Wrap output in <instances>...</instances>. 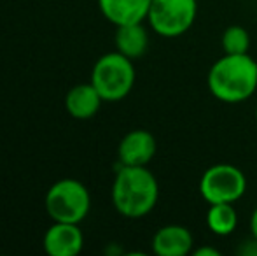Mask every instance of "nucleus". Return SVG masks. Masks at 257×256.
Returning <instances> with one entry per match:
<instances>
[{"mask_svg": "<svg viewBox=\"0 0 257 256\" xmlns=\"http://www.w3.org/2000/svg\"><path fill=\"white\" fill-rule=\"evenodd\" d=\"M194 256H220V251L213 246H201L196 251H193Z\"/></svg>", "mask_w": 257, "mask_h": 256, "instance_id": "obj_15", "label": "nucleus"}, {"mask_svg": "<svg viewBox=\"0 0 257 256\" xmlns=\"http://www.w3.org/2000/svg\"><path fill=\"white\" fill-rule=\"evenodd\" d=\"M158 151V144L151 132L147 130H132L121 139L117 146V158L121 165L132 167H147Z\"/></svg>", "mask_w": 257, "mask_h": 256, "instance_id": "obj_7", "label": "nucleus"}, {"mask_svg": "<svg viewBox=\"0 0 257 256\" xmlns=\"http://www.w3.org/2000/svg\"><path fill=\"white\" fill-rule=\"evenodd\" d=\"M102 102V95L89 81L75 84L68 90L67 97H65V109L75 120H91L100 111Z\"/></svg>", "mask_w": 257, "mask_h": 256, "instance_id": "obj_11", "label": "nucleus"}, {"mask_svg": "<svg viewBox=\"0 0 257 256\" xmlns=\"http://www.w3.org/2000/svg\"><path fill=\"white\" fill-rule=\"evenodd\" d=\"M135 79L133 60L119 51L105 53L96 60L91 70V84L98 90L103 102H119L128 97Z\"/></svg>", "mask_w": 257, "mask_h": 256, "instance_id": "obj_3", "label": "nucleus"}, {"mask_svg": "<svg viewBox=\"0 0 257 256\" xmlns=\"http://www.w3.org/2000/svg\"><path fill=\"white\" fill-rule=\"evenodd\" d=\"M115 51L122 53L130 60H137L146 55L149 46V34L144 23H130L117 27L115 32Z\"/></svg>", "mask_w": 257, "mask_h": 256, "instance_id": "obj_12", "label": "nucleus"}, {"mask_svg": "<svg viewBox=\"0 0 257 256\" xmlns=\"http://www.w3.org/2000/svg\"><path fill=\"white\" fill-rule=\"evenodd\" d=\"M206 226L219 237L231 235L238 226V214L233 204H210L206 212Z\"/></svg>", "mask_w": 257, "mask_h": 256, "instance_id": "obj_13", "label": "nucleus"}, {"mask_svg": "<svg viewBox=\"0 0 257 256\" xmlns=\"http://www.w3.org/2000/svg\"><path fill=\"white\" fill-rule=\"evenodd\" d=\"M159 198L158 179L147 167L121 165L112 183V204L128 219H140L156 207Z\"/></svg>", "mask_w": 257, "mask_h": 256, "instance_id": "obj_2", "label": "nucleus"}, {"mask_svg": "<svg viewBox=\"0 0 257 256\" xmlns=\"http://www.w3.org/2000/svg\"><path fill=\"white\" fill-rule=\"evenodd\" d=\"M241 254H247V256H255L257 254V239L252 237L250 240H247L243 247H241Z\"/></svg>", "mask_w": 257, "mask_h": 256, "instance_id": "obj_16", "label": "nucleus"}, {"mask_svg": "<svg viewBox=\"0 0 257 256\" xmlns=\"http://www.w3.org/2000/svg\"><path fill=\"white\" fill-rule=\"evenodd\" d=\"M247 192V178L231 163L208 167L200 178V193L210 204H234Z\"/></svg>", "mask_w": 257, "mask_h": 256, "instance_id": "obj_6", "label": "nucleus"}, {"mask_svg": "<svg viewBox=\"0 0 257 256\" xmlns=\"http://www.w3.org/2000/svg\"><path fill=\"white\" fill-rule=\"evenodd\" d=\"M82 246L84 235L77 223L54 221L44 233V251L49 256H75Z\"/></svg>", "mask_w": 257, "mask_h": 256, "instance_id": "obj_8", "label": "nucleus"}, {"mask_svg": "<svg viewBox=\"0 0 257 256\" xmlns=\"http://www.w3.org/2000/svg\"><path fill=\"white\" fill-rule=\"evenodd\" d=\"M220 44L226 55H245L250 48V35L240 25L227 27L220 39Z\"/></svg>", "mask_w": 257, "mask_h": 256, "instance_id": "obj_14", "label": "nucleus"}, {"mask_svg": "<svg viewBox=\"0 0 257 256\" xmlns=\"http://www.w3.org/2000/svg\"><path fill=\"white\" fill-rule=\"evenodd\" d=\"M193 233L182 225L161 226L153 237V251L158 256H186L193 253Z\"/></svg>", "mask_w": 257, "mask_h": 256, "instance_id": "obj_9", "label": "nucleus"}, {"mask_svg": "<svg viewBox=\"0 0 257 256\" xmlns=\"http://www.w3.org/2000/svg\"><path fill=\"white\" fill-rule=\"evenodd\" d=\"M153 0H98L103 18L115 27L130 23H144Z\"/></svg>", "mask_w": 257, "mask_h": 256, "instance_id": "obj_10", "label": "nucleus"}, {"mask_svg": "<svg viewBox=\"0 0 257 256\" xmlns=\"http://www.w3.org/2000/svg\"><path fill=\"white\" fill-rule=\"evenodd\" d=\"M196 14L198 0H153L147 21L158 35L175 39L189 32Z\"/></svg>", "mask_w": 257, "mask_h": 256, "instance_id": "obj_5", "label": "nucleus"}, {"mask_svg": "<svg viewBox=\"0 0 257 256\" xmlns=\"http://www.w3.org/2000/svg\"><path fill=\"white\" fill-rule=\"evenodd\" d=\"M208 92L226 104L248 100L257 90V62L248 53L220 56L206 75Z\"/></svg>", "mask_w": 257, "mask_h": 256, "instance_id": "obj_1", "label": "nucleus"}, {"mask_svg": "<svg viewBox=\"0 0 257 256\" xmlns=\"http://www.w3.org/2000/svg\"><path fill=\"white\" fill-rule=\"evenodd\" d=\"M250 233L254 239H257V207L254 209V212L250 216Z\"/></svg>", "mask_w": 257, "mask_h": 256, "instance_id": "obj_17", "label": "nucleus"}, {"mask_svg": "<svg viewBox=\"0 0 257 256\" xmlns=\"http://www.w3.org/2000/svg\"><path fill=\"white\" fill-rule=\"evenodd\" d=\"M255 123H257V106H255Z\"/></svg>", "mask_w": 257, "mask_h": 256, "instance_id": "obj_18", "label": "nucleus"}, {"mask_svg": "<svg viewBox=\"0 0 257 256\" xmlns=\"http://www.w3.org/2000/svg\"><path fill=\"white\" fill-rule=\"evenodd\" d=\"M46 211L53 221L81 223L91 209L89 192L77 179H60L46 193Z\"/></svg>", "mask_w": 257, "mask_h": 256, "instance_id": "obj_4", "label": "nucleus"}]
</instances>
